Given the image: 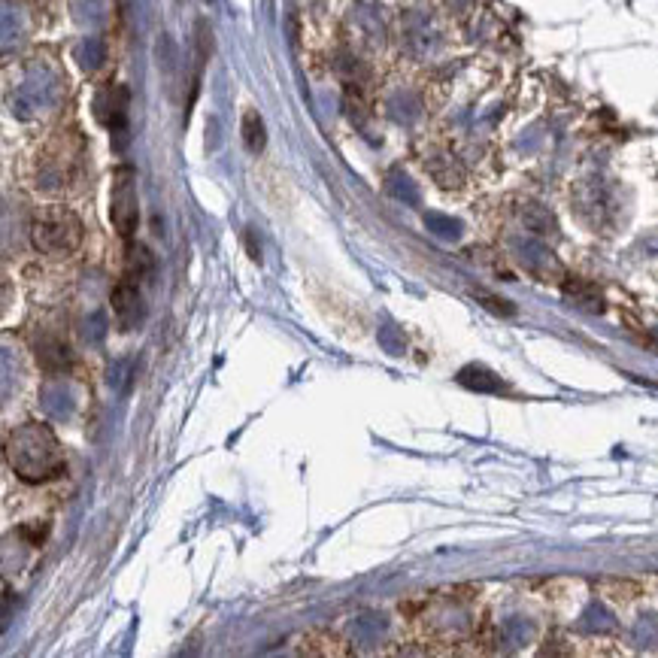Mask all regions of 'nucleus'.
<instances>
[{"mask_svg": "<svg viewBox=\"0 0 658 658\" xmlns=\"http://www.w3.org/2000/svg\"><path fill=\"white\" fill-rule=\"evenodd\" d=\"M243 143H246V149H249L252 155H258V152L264 149V143H267L264 122H261V116H258L255 110H249V113L243 116Z\"/></svg>", "mask_w": 658, "mask_h": 658, "instance_id": "6", "label": "nucleus"}, {"mask_svg": "<svg viewBox=\"0 0 658 658\" xmlns=\"http://www.w3.org/2000/svg\"><path fill=\"white\" fill-rule=\"evenodd\" d=\"M82 219L67 207H43L31 219V243L43 255H70L82 243Z\"/></svg>", "mask_w": 658, "mask_h": 658, "instance_id": "2", "label": "nucleus"}, {"mask_svg": "<svg viewBox=\"0 0 658 658\" xmlns=\"http://www.w3.org/2000/svg\"><path fill=\"white\" fill-rule=\"evenodd\" d=\"M110 219L119 237L131 240L140 222V204H137V185L131 167H119L113 173V192H110Z\"/></svg>", "mask_w": 658, "mask_h": 658, "instance_id": "3", "label": "nucleus"}, {"mask_svg": "<svg viewBox=\"0 0 658 658\" xmlns=\"http://www.w3.org/2000/svg\"><path fill=\"white\" fill-rule=\"evenodd\" d=\"M152 273V255L146 246H131L128 249V279H143Z\"/></svg>", "mask_w": 658, "mask_h": 658, "instance_id": "7", "label": "nucleus"}, {"mask_svg": "<svg viewBox=\"0 0 658 658\" xmlns=\"http://www.w3.org/2000/svg\"><path fill=\"white\" fill-rule=\"evenodd\" d=\"M458 383L467 386V389H477V392H504V383L498 380V376L480 364H470L458 373Z\"/></svg>", "mask_w": 658, "mask_h": 658, "instance_id": "5", "label": "nucleus"}, {"mask_svg": "<svg viewBox=\"0 0 658 658\" xmlns=\"http://www.w3.org/2000/svg\"><path fill=\"white\" fill-rule=\"evenodd\" d=\"M7 464L22 483H49L64 474L67 458L55 431L43 422H25L7 437Z\"/></svg>", "mask_w": 658, "mask_h": 658, "instance_id": "1", "label": "nucleus"}, {"mask_svg": "<svg viewBox=\"0 0 658 658\" xmlns=\"http://www.w3.org/2000/svg\"><path fill=\"white\" fill-rule=\"evenodd\" d=\"M110 301H113L116 325H119L122 331H134V328L143 325L146 307H143V295H140V286H137L134 279H122L119 286L113 289Z\"/></svg>", "mask_w": 658, "mask_h": 658, "instance_id": "4", "label": "nucleus"}]
</instances>
